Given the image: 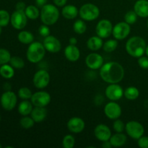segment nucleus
Instances as JSON below:
<instances>
[{
	"label": "nucleus",
	"instance_id": "f257e3e1",
	"mask_svg": "<svg viewBox=\"0 0 148 148\" xmlns=\"http://www.w3.org/2000/svg\"><path fill=\"white\" fill-rule=\"evenodd\" d=\"M100 76L107 83H119L124 78V69L118 62H110L103 64L101 66L100 69Z\"/></svg>",
	"mask_w": 148,
	"mask_h": 148
},
{
	"label": "nucleus",
	"instance_id": "f03ea898",
	"mask_svg": "<svg viewBox=\"0 0 148 148\" xmlns=\"http://www.w3.org/2000/svg\"><path fill=\"white\" fill-rule=\"evenodd\" d=\"M146 42L140 36H133L126 43V51L131 56L139 58L145 53Z\"/></svg>",
	"mask_w": 148,
	"mask_h": 148
},
{
	"label": "nucleus",
	"instance_id": "7ed1b4c3",
	"mask_svg": "<svg viewBox=\"0 0 148 148\" xmlns=\"http://www.w3.org/2000/svg\"><path fill=\"white\" fill-rule=\"evenodd\" d=\"M40 17L43 24L49 26L53 25L59 20V11L56 5L46 4L41 7Z\"/></svg>",
	"mask_w": 148,
	"mask_h": 148
},
{
	"label": "nucleus",
	"instance_id": "20e7f679",
	"mask_svg": "<svg viewBox=\"0 0 148 148\" xmlns=\"http://www.w3.org/2000/svg\"><path fill=\"white\" fill-rule=\"evenodd\" d=\"M46 49L43 43L38 41H33L29 45L26 52L27 59L33 64L40 62L46 54Z\"/></svg>",
	"mask_w": 148,
	"mask_h": 148
},
{
	"label": "nucleus",
	"instance_id": "39448f33",
	"mask_svg": "<svg viewBox=\"0 0 148 148\" xmlns=\"http://www.w3.org/2000/svg\"><path fill=\"white\" fill-rule=\"evenodd\" d=\"M79 14L81 19L85 21H92L99 17L100 10L95 4L87 3L80 7Z\"/></svg>",
	"mask_w": 148,
	"mask_h": 148
},
{
	"label": "nucleus",
	"instance_id": "423d86ee",
	"mask_svg": "<svg viewBox=\"0 0 148 148\" xmlns=\"http://www.w3.org/2000/svg\"><path fill=\"white\" fill-rule=\"evenodd\" d=\"M127 134L134 140H138L144 135L145 128L141 123L137 121H130L125 126Z\"/></svg>",
	"mask_w": 148,
	"mask_h": 148
},
{
	"label": "nucleus",
	"instance_id": "0eeeda50",
	"mask_svg": "<svg viewBox=\"0 0 148 148\" xmlns=\"http://www.w3.org/2000/svg\"><path fill=\"white\" fill-rule=\"evenodd\" d=\"M17 95L14 92L10 90L5 91L0 98L1 106L6 111H12L14 109L17 105Z\"/></svg>",
	"mask_w": 148,
	"mask_h": 148
},
{
	"label": "nucleus",
	"instance_id": "6e6552de",
	"mask_svg": "<svg viewBox=\"0 0 148 148\" xmlns=\"http://www.w3.org/2000/svg\"><path fill=\"white\" fill-rule=\"evenodd\" d=\"M113 27L114 26L109 20L103 19L100 20L97 24L95 33L97 36L101 37V38H107L112 34Z\"/></svg>",
	"mask_w": 148,
	"mask_h": 148
},
{
	"label": "nucleus",
	"instance_id": "1a4fd4ad",
	"mask_svg": "<svg viewBox=\"0 0 148 148\" xmlns=\"http://www.w3.org/2000/svg\"><path fill=\"white\" fill-rule=\"evenodd\" d=\"M33 82L38 89H43L49 85L50 82V75L45 69H40L35 73Z\"/></svg>",
	"mask_w": 148,
	"mask_h": 148
},
{
	"label": "nucleus",
	"instance_id": "9d476101",
	"mask_svg": "<svg viewBox=\"0 0 148 148\" xmlns=\"http://www.w3.org/2000/svg\"><path fill=\"white\" fill-rule=\"evenodd\" d=\"M27 17L23 11L15 10L12 14L10 23L12 27L16 30H23L27 23Z\"/></svg>",
	"mask_w": 148,
	"mask_h": 148
},
{
	"label": "nucleus",
	"instance_id": "9b49d317",
	"mask_svg": "<svg viewBox=\"0 0 148 148\" xmlns=\"http://www.w3.org/2000/svg\"><path fill=\"white\" fill-rule=\"evenodd\" d=\"M131 32L130 25L124 22H120L117 23L113 27L112 35L116 40H124L130 35Z\"/></svg>",
	"mask_w": 148,
	"mask_h": 148
},
{
	"label": "nucleus",
	"instance_id": "f8f14e48",
	"mask_svg": "<svg viewBox=\"0 0 148 148\" xmlns=\"http://www.w3.org/2000/svg\"><path fill=\"white\" fill-rule=\"evenodd\" d=\"M51 95L46 91H38L32 95L30 101L36 107H46L51 102Z\"/></svg>",
	"mask_w": 148,
	"mask_h": 148
},
{
	"label": "nucleus",
	"instance_id": "ddd939ff",
	"mask_svg": "<svg viewBox=\"0 0 148 148\" xmlns=\"http://www.w3.org/2000/svg\"><path fill=\"white\" fill-rule=\"evenodd\" d=\"M124 91L123 88L119 85H118V83L111 84L107 86L105 91V95L110 101H116L122 98L124 95Z\"/></svg>",
	"mask_w": 148,
	"mask_h": 148
},
{
	"label": "nucleus",
	"instance_id": "4468645a",
	"mask_svg": "<svg viewBox=\"0 0 148 148\" xmlns=\"http://www.w3.org/2000/svg\"><path fill=\"white\" fill-rule=\"evenodd\" d=\"M121 108L120 105L114 101L108 103L104 107V113L107 118L111 120H116L121 115Z\"/></svg>",
	"mask_w": 148,
	"mask_h": 148
},
{
	"label": "nucleus",
	"instance_id": "2eb2a0df",
	"mask_svg": "<svg viewBox=\"0 0 148 148\" xmlns=\"http://www.w3.org/2000/svg\"><path fill=\"white\" fill-rule=\"evenodd\" d=\"M103 56L95 52L90 53L85 58V64L87 66L93 70L101 69V66L103 65Z\"/></svg>",
	"mask_w": 148,
	"mask_h": 148
},
{
	"label": "nucleus",
	"instance_id": "dca6fc26",
	"mask_svg": "<svg viewBox=\"0 0 148 148\" xmlns=\"http://www.w3.org/2000/svg\"><path fill=\"white\" fill-rule=\"evenodd\" d=\"M43 44L46 50L50 53H57L60 51L62 49V44H61L60 40L53 36L49 35V36L45 38Z\"/></svg>",
	"mask_w": 148,
	"mask_h": 148
},
{
	"label": "nucleus",
	"instance_id": "f3484780",
	"mask_svg": "<svg viewBox=\"0 0 148 148\" xmlns=\"http://www.w3.org/2000/svg\"><path fill=\"white\" fill-rule=\"evenodd\" d=\"M94 134L96 139L102 143L109 140L112 135L109 127L103 124H100L95 127L94 130Z\"/></svg>",
	"mask_w": 148,
	"mask_h": 148
},
{
	"label": "nucleus",
	"instance_id": "a211bd4d",
	"mask_svg": "<svg viewBox=\"0 0 148 148\" xmlns=\"http://www.w3.org/2000/svg\"><path fill=\"white\" fill-rule=\"evenodd\" d=\"M85 127V123L82 119L79 117H72L68 121L67 128L71 132L78 134L82 132Z\"/></svg>",
	"mask_w": 148,
	"mask_h": 148
},
{
	"label": "nucleus",
	"instance_id": "6ab92c4d",
	"mask_svg": "<svg viewBox=\"0 0 148 148\" xmlns=\"http://www.w3.org/2000/svg\"><path fill=\"white\" fill-rule=\"evenodd\" d=\"M64 56L69 62H77L80 57V51L76 45H71L66 46L64 49Z\"/></svg>",
	"mask_w": 148,
	"mask_h": 148
},
{
	"label": "nucleus",
	"instance_id": "aec40b11",
	"mask_svg": "<svg viewBox=\"0 0 148 148\" xmlns=\"http://www.w3.org/2000/svg\"><path fill=\"white\" fill-rule=\"evenodd\" d=\"M134 10L138 17L146 18L148 17V1L137 0L134 6Z\"/></svg>",
	"mask_w": 148,
	"mask_h": 148
},
{
	"label": "nucleus",
	"instance_id": "412c9836",
	"mask_svg": "<svg viewBox=\"0 0 148 148\" xmlns=\"http://www.w3.org/2000/svg\"><path fill=\"white\" fill-rule=\"evenodd\" d=\"M31 117L34 120L35 122L39 123L44 121L45 119L47 116V110L45 107H36L32 111Z\"/></svg>",
	"mask_w": 148,
	"mask_h": 148
},
{
	"label": "nucleus",
	"instance_id": "4be33fe9",
	"mask_svg": "<svg viewBox=\"0 0 148 148\" xmlns=\"http://www.w3.org/2000/svg\"><path fill=\"white\" fill-rule=\"evenodd\" d=\"M62 14L64 17L68 20H73L79 14V10L75 5L69 4L64 6L62 10Z\"/></svg>",
	"mask_w": 148,
	"mask_h": 148
},
{
	"label": "nucleus",
	"instance_id": "5701e85b",
	"mask_svg": "<svg viewBox=\"0 0 148 148\" xmlns=\"http://www.w3.org/2000/svg\"><path fill=\"white\" fill-rule=\"evenodd\" d=\"M127 140V136L123 134V132H116V134L111 135L109 141L112 147H119L125 145Z\"/></svg>",
	"mask_w": 148,
	"mask_h": 148
},
{
	"label": "nucleus",
	"instance_id": "b1692460",
	"mask_svg": "<svg viewBox=\"0 0 148 148\" xmlns=\"http://www.w3.org/2000/svg\"><path fill=\"white\" fill-rule=\"evenodd\" d=\"M87 46L90 50L92 51H97L100 50L103 46V38L98 36H92L88 40Z\"/></svg>",
	"mask_w": 148,
	"mask_h": 148
},
{
	"label": "nucleus",
	"instance_id": "393cba45",
	"mask_svg": "<svg viewBox=\"0 0 148 148\" xmlns=\"http://www.w3.org/2000/svg\"><path fill=\"white\" fill-rule=\"evenodd\" d=\"M18 112L22 116H28L31 114L33 109V105L31 101H28L27 100H24L22 101L18 106Z\"/></svg>",
	"mask_w": 148,
	"mask_h": 148
},
{
	"label": "nucleus",
	"instance_id": "a878e982",
	"mask_svg": "<svg viewBox=\"0 0 148 148\" xmlns=\"http://www.w3.org/2000/svg\"><path fill=\"white\" fill-rule=\"evenodd\" d=\"M17 38L20 43L23 44H30L34 41V36L27 30H22L18 33Z\"/></svg>",
	"mask_w": 148,
	"mask_h": 148
},
{
	"label": "nucleus",
	"instance_id": "bb28decb",
	"mask_svg": "<svg viewBox=\"0 0 148 148\" xmlns=\"http://www.w3.org/2000/svg\"><path fill=\"white\" fill-rule=\"evenodd\" d=\"M14 68L11 65L5 64L1 65L0 67V75L5 79H11L14 75Z\"/></svg>",
	"mask_w": 148,
	"mask_h": 148
},
{
	"label": "nucleus",
	"instance_id": "cd10ccee",
	"mask_svg": "<svg viewBox=\"0 0 148 148\" xmlns=\"http://www.w3.org/2000/svg\"><path fill=\"white\" fill-rule=\"evenodd\" d=\"M40 12L38 8L34 5H29L26 7L25 13L27 18L30 20H36L40 16Z\"/></svg>",
	"mask_w": 148,
	"mask_h": 148
},
{
	"label": "nucleus",
	"instance_id": "c85d7f7f",
	"mask_svg": "<svg viewBox=\"0 0 148 148\" xmlns=\"http://www.w3.org/2000/svg\"><path fill=\"white\" fill-rule=\"evenodd\" d=\"M124 95L127 99L130 101H134L138 98L140 95V91L136 87L130 86L128 87L124 91Z\"/></svg>",
	"mask_w": 148,
	"mask_h": 148
},
{
	"label": "nucleus",
	"instance_id": "c756f323",
	"mask_svg": "<svg viewBox=\"0 0 148 148\" xmlns=\"http://www.w3.org/2000/svg\"><path fill=\"white\" fill-rule=\"evenodd\" d=\"M73 30L77 34H83L87 30V25L83 20H77L74 23Z\"/></svg>",
	"mask_w": 148,
	"mask_h": 148
},
{
	"label": "nucleus",
	"instance_id": "7c9ffc66",
	"mask_svg": "<svg viewBox=\"0 0 148 148\" xmlns=\"http://www.w3.org/2000/svg\"><path fill=\"white\" fill-rule=\"evenodd\" d=\"M117 46H118V41L116 39H110L103 43V49L104 51L107 53H111L116 49Z\"/></svg>",
	"mask_w": 148,
	"mask_h": 148
},
{
	"label": "nucleus",
	"instance_id": "2f4dec72",
	"mask_svg": "<svg viewBox=\"0 0 148 148\" xmlns=\"http://www.w3.org/2000/svg\"><path fill=\"white\" fill-rule=\"evenodd\" d=\"M10 65H11L12 67H14V69H23L25 66V62L21 57H19V56H12L11 59L10 61Z\"/></svg>",
	"mask_w": 148,
	"mask_h": 148
},
{
	"label": "nucleus",
	"instance_id": "473e14b6",
	"mask_svg": "<svg viewBox=\"0 0 148 148\" xmlns=\"http://www.w3.org/2000/svg\"><path fill=\"white\" fill-rule=\"evenodd\" d=\"M11 16L10 13L4 10H0V26L6 27L10 23Z\"/></svg>",
	"mask_w": 148,
	"mask_h": 148
},
{
	"label": "nucleus",
	"instance_id": "72a5a7b5",
	"mask_svg": "<svg viewBox=\"0 0 148 148\" xmlns=\"http://www.w3.org/2000/svg\"><path fill=\"white\" fill-rule=\"evenodd\" d=\"M35 121L33 119L31 116H24L23 118L20 119V124L23 128L26 129H30L34 126Z\"/></svg>",
	"mask_w": 148,
	"mask_h": 148
},
{
	"label": "nucleus",
	"instance_id": "f704fd0d",
	"mask_svg": "<svg viewBox=\"0 0 148 148\" xmlns=\"http://www.w3.org/2000/svg\"><path fill=\"white\" fill-rule=\"evenodd\" d=\"M137 18H138V15L134 12V10L127 12L124 15V21L130 25L134 24L137 21Z\"/></svg>",
	"mask_w": 148,
	"mask_h": 148
},
{
	"label": "nucleus",
	"instance_id": "c9c22d12",
	"mask_svg": "<svg viewBox=\"0 0 148 148\" xmlns=\"http://www.w3.org/2000/svg\"><path fill=\"white\" fill-rule=\"evenodd\" d=\"M11 57V54L8 50L5 49H0V65L9 63Z\"/></svg>",
	"mask_w": 148,
	"mask_h": 148
},
{
	"label": "nucleus",
	"instance_id": "e433bc0d",
	"mask_svg": "<svg viewBox=\"0 0 148 148\" xmlns=\"http://www.w3.org/2000/svg\"><path fill=\"white\" fill-rule=\"evenodd\" d=\"M75 139L71 134H66L62 140V145L64 148H72L75 146Z\"/></svg>",
	"mask_w": 148,
	"mask_h": 148
},
{
	"label": "nucleus",
	"instance_id": "4c0bfd02",
	"mask_svg": "<svg viewBox=\"0 0 148 148\" xmlns=\"http://www.w3.org/2000/svg\"><path fill=\"white\" fill-rule=\"evenodd\" d=\"M32 93L31 90L28 88L23 87L19 89L18 90V96L23 100H29L31 98Z\"/></svg>",
	"mask_w": 148,
	"mask_h": 148
},
{
	"label": "nucleus",
	"instance_id": "58836bf2",
	"mask_svg": "<svg viewBox=\"0 0 148 148\" xmlns=\"http://www.w3.org/2000/svg\"><path fill=\"white\" fill-rule=\"evenodd\" d=\"M125 126L126 124H124L121 120L117 119L114 120V122L113 124V128L116 132H123L125 130Z\"/></svg>",
	"mask_w": 148,
	"mask_h": 148
},
{
	"label": "nucleus",
	"instance_id": "ea45409f",
	"mask_svg": "<svg viewBox=\"0 0 148 148\" xmlns=\"http://www.w3.org/2000/svg\"><path fill=\"white\" fill-rule=\"evenodd\" d=\"M38 33L40 36H43V37H44V38H46L50 35L51 30H50V28H49V25H46L43 24L39 27Z\"/></svg>",
	"mask_w": 148,
	"mask_h": 148
},
{
	"label": "nucleus",
	"instance_id": "a19ab883",
	"mask_svg": "<svg viewBox=\"0 0 148 148\" xmlns=\"http://www.w3.org/2000/svg\"><path fill=\"white\" fill-rule=\"evenodd\" d=\"M138 64L142 69H148V56H142L138 58Z\"/></svg>",
	"mask_w": 148,
	"mask_h": 148
},
{
	"label": "nucleus",
	"instance_id": "79ce46f5",
	"mask_svg": "<svg viewBox=\"0 0 148 148\" xmlns=\"http://www.w3.org/2000/svg\"><path fill=\"white\" fill-rule=\"evenodd\" d=\"M138 146L141 148H148V137L143 136L138 139Z\"/></svg>",
	"mask_w": 148,
	"mask_h": 148
},
{
	"label": "nucleus",
	"instance_id": "37998d69",
	"mask_svg": "<svg viewBox=\"0 0 148 148\" xmlns=\"http://www.w3.org/2000/svg\"><path fill=\"white\" fill-rule=\"evenodd\" d=\"M16 10H18V11H23L25 12L26 9V5L23 1H19L16 4Z\"/></svg>",
	"mask_w": 148,
	"mask_h": 148
},
{
	"label": "nucleus",
	"instance_id": "c03bdc74",
	"mask_svg": "<svg viewBox=\"0 0 148 148\" xmlns=\"http://www.w3.org/2000/svg\"><path fill=\"white\" fill-rule=\"evenodd\" d=\"M53 3L57 7H64L66 5L67 0H53Z\"/></svg>",
	"mask_w": 148,
	"mask_h": 148
},
{
	"label": "nucleus",
	"instance_id": "a18cd8bd",
	"mask_svg": "<svg viewBox=\"0 0 148 148\" xmlns=\"http://www.w3.org/2000/svg\"><path fill=\"white\" fill-rule=\"evenodd\" d=\"M48 0H36V3L38 7H42L46 4Z\"/></svg>",
	"mask_w": 148,
	"mask_h": 148
},
{
	"label": "nucleus",
	"instance_id": "49530a36",
	"mask_svg": "<svg viewBox=\"0 0 148 148\" xmlns=\"http://www.w3.org/2000/svg\"><path fill=\"white\" fill-rule=\"evenodd\" d=\"M102 147L103 148H111L112 147V145H111V143H110L109 140H108V141L103 142Z\"/></svg>",
	"mask_w": 148,
	"mask_h": 148
},
{
	"label": "nucleus",
	"instance_id": "de8ad7c7",
	"mask_svg": "<svg viewBox=\"0 0 148 148\" xmlns=\"http://www.w3.org/2000/svg\"><path fill=\"white\" fill-rule=\"evenodd\" d=\"M69 44L71 45H76L77 43V38L75 37H72L69 38Z\"/></svg>",
	"mask_w": 148,
	"mask_h": 148
},
{
	"label": "nucleus",
	"instance_id": "09e8293b",
	"mask_svg": "<svg viewBox=\"0 0 148 148\" xmlns=\"http://www.w3.org/2000/svg\"><path fill=\"white\" fill-rule=\"evenodd\" d=\"M145 53L146 55L148 56V45L147 46H146V50H145Z\"/></svg>",
	"mask_w": 148,
	"mask_h": 148
},
{
	"label": "nucleus",
	"instance_id": "8fccbe9b",
	"mask_svg": "<svg viewBox=\"0 0 148 148\" xmlns=\"http://www.w3.org/2000/svg\"><path fill=\"white\" fill-rule=\"evenodd\" d=\"M1 32H2V27L0 26V35L1 34Z\"/></svg>",
	"mask_w": 148,
	"mask_h": 148
},
{
	"label": "nucleus",
	"instance_id": "3c124183",
	"mask_svg": "<svg viewBox=\"0 0 148 148\" xmlns=\"http://www.w3.org/2000/svg\"><path fill=\"white\" fill-rule=\"evenodd\" d=\"M147 30H148V20H147Z\"/></svg>",
	"mask_w": 148,
	"mask_h": 148
},
{
	"label": "nucleus",
	"instance_id": "603ef678",
	"mask_svg": "<svg viewBox=\"0 0 148 148\" xmlns=\"http://www.w3.org/2000/svg\"><path fill=\"white\" fill-rule=\"evenodd\" d=\"M1 147H2V145H1L0 144V148H1Z\"/></svg>",
	"mask_w": 148,
	"mask_h": 148
},
{
	"label": "nucleus",
	"instance_id": "864d4df0",
	"mask_svg": "<svg viewBox=\"0 0 148 148\" xmlns=\"http://www.w3.org/2000/svg\"><path fill=\"white\" fill-rule=\"evenodd\" d=\"M0 121H1V116H0Z\"/></svg>",
	"mask_w": 148,
	"mask_h": 148
}]
</instances>
